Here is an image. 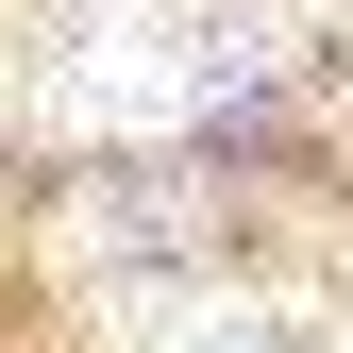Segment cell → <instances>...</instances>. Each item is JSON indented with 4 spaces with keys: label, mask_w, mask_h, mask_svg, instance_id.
<instances>
[{
    "label": "cell",
    "mask_w": 353,
    "mask_h": 353,
    "mask_svg": "<svg viewBox=\"0 0 353 353\" xmlns=\"http://www.w3.org/2000/svg\"><path fill=\"white\" fill-rule=\"evenodd\" d=\"M252 68H286V17H168V0H101L84 51H68V101H51V118H84V135H185L219 84H252Z\"/></svg>",
    "instance_id": "obj_1"
},
{
    "label": "cell",
    "mask_w": 353,
    "mask_h": 353,
    "mask_svg": "<svg viewBox=\"0 0 353 353\" xmlns=\"http://www.w3.org/2000/svg\"><path fill=\"white\" fill-rule=\"evenodd\" d=\"M118 353H286V336L236 286H118Z\"/></svg>",
    "instance_id": "obj_2"
},
{
    "label": "cell",
    "mask_w": 353,
    "mask_h": 353,
    "mask_svg": "<svg viewBox=\"0 0 353 353\" xmlns=\"http://www.w3.org/2000/svg\"><path fill=\"white\" fill-rule=\"evenodd\" d=\"M336 17H353V0H336Z\"/></svg>",
    "instance_id": "obj_3"
}]
</instances>
